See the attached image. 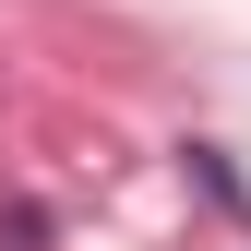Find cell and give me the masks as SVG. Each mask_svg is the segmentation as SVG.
<instances>
[{"label": "cell", "instance_id": "6da1fadb", "mask_svg": "<svg viewBox=\"0 0 251 251\" xmlns=\"http://www.w3.org/2000/svg\"><path fill=\"white\" fill-rule=\"evenodd\" d=\"M179 155H192V179H203V192L227 203V215H251V179L227 168V144H179Z\"/></svg>", "mask_w": 251, "mask_h": 251}]
</instances>
